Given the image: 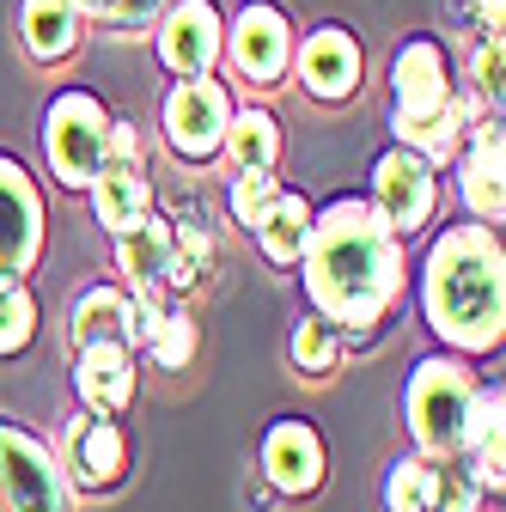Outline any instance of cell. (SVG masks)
<instances>
[{
    "mask_svg": "<svg viewBox=\"0 0 506 512\" xmlns=\"http://www.w3.org/2000/svg\"><path fill=\"white\" fill-rule=\"evenodd\" d=\"M86 196H92V214H98V226H104V232H122L135 214H147V208H153L141 165H98V177L86 183Z\"/></svg>",
    "mask_w": 506,
    "mask_h": 512,
    "instance_id": "20",
    "label": "cell"
},
{
    "mask_svg": "<svg viewBox=\"0 0 506 512\" xmlns=\"http://www.w3.org/2000/svg\"><path fill=\"white\" fill-rule=\"evenodd\" d=\"M293 61H299V86L318 104H348L360 92V74H366L360 37L348 25H318L305 43H293Z\"/></svg>",
    "mask_w": 506,
    "mask_h": 512,
    "instance_id": "11",
    "label": "cell"
},
{
    "mask_svg": "<svg viewBox=\"0 0 506 512\" xmlns=\"http://www.w3.org/2000/svg\"><path fill=\"white\" fill-rule=\"evenodd\" d=\"M104 128H110V116L92 92H55V104L43 110V159L61 189H86L98 177Z\"/></svg>",
    "mask_w": 506,
    "mask_h": 512,
    "instance_id": "5",
    "label": "cell"
},
{
    "mask_svg": "<svg viewBox=\"0 0 506 512\" xmlns=\"http://www.w3.org/2000/svg\"><path fill=\"white\" fill-rule=\"evenodd\" d=\"M305 232H311V202L293 196V189H281V196L269 202V214L257 220V244H263V256H269L275 269H293L299 263Z\"/></svg>",
    "mask_w": 506,
    "mask_h": 512,
    "instance_id": "22",
    "label": "cell"
},
{
    "mask_svg": "<svg viewBox=\"0 0 506 512\" xmlns=\"http://www.w3.org/2000/svg\"><path fill=\"white\" fill-rule=\"evenodd\" d=\"M299 281L318 317L336 330H378L403 299V238L378 220L366 196H336L311 208V232L299 244Z\"/></svg>",
    "mask_w": 506,
    "mask_h": 512,
    "instance_id": "1",
    "label": "cell"
},
{
    "mask_svg": "<svg viewBox=\"0 0 506 512\" xmlns=\"http://www.w3.org/2000/svg\"><path fill=\"white\" fill-rule=\"evenodd\" d=\"M452 104V68L433 37H409L391 55V122H415Z\"/></svg>",
    "mask_w": 506,
    "mask_h": 512,
    "instance_id": "15",
    "label": "cell"
},
{
    "mask_svg": "<svg viewBox=\"0 0 506 512\" xmlns=\"http://www.w3.org/2000/svg\"><path fill=\"white\" fill-rule=\"evenodd\" d=\"M476 372H470V354H427L415 360L409 372V391H403V415H409V433H415V452L446 464L464 452V415H470V397H476Z\"/></svg>",
    "mask_w": 506,
    "mask_h": 512,
    "instance_id": "3",
    "label": "cell"
},
{
    "mask_svg": "<svg viewBox=\"0 0 506 512\" xmlns=\"http://www.w3.org/2000/svg\"><path fill=\"white\" fill-rule=\"evenodd\" d=\"M104 165H141V128L135 122H116L104 128Z\"/></svg>",
    "mask_w": 506,
    "mask_h": 512,
    "instance_id": "30",
    "label": "cell"
},
{
    "mask_svg": "<svg viewBox=\"0 0 506 512\" xmlns=\"http://www.w3.org/2000/svg\"><path fill=\"white\" fill-rule=\"evenodd\" d=\"M159 7H171V0H116V13H110V19H116L122 31H141Z\"/></svg>",
    "mask_w": 506,
    "mask_h": 512,
    "instance_id": "31",
    "label": "cell"
},
{
    "mask_svg": "<svg viewBox=\"0 0 506 512\" xmlns=\"http://www.w3.org/2000/svg\"><path fill=\"white\" fill-rule=\"evenodd\" d=\"M275 196H281V177H275V171H238L232 189H226V208H232V220H238L244 232H257V220L269 214Z\"/></svg>",
    "mask_w": 506,
    "mask_h": 512,
    "instance_id": "27",
    "label": "cell"
},
{
    "mask_svg": "<svg viewBox=\"0 0 506 512\" xmlns=\"http://www.w3.org/2000/svg\"><path fill=\"white\" fill-rule=\"evenodd\" d=\"M482 482L470 476V464H458V458H446L439 464V482H433V506L427 512H482Z\"/></svg>",
    "mask_w": 506,
    "mask_h": 512,
    "instance_id": "28",
    "label": "cell"
},
{
    "mask_svg": "<svg viewBox=\"0 0 506 512\" xmlns=\"http://www.w3.org/2000/svg\"><path fill=\"white\" fill-rule=\"evenodd\" d=\"M74 391H80V409H92V415H129L135 391H141L135 348L129 342H86L74 354Z\"/></svg>",
    "mask_w": 506,
    "mask_h": 512,
    "instance_id": "16",
    "label": "cell"
},
{
    "mask_svg": "<svg viewBox=\"0 0 506 512\" xmlns=\"http://www.w3.org/2000/svg\"><path fill=\"white\" fill-rule=\"evenodd\" d=\"M19 37H25V55L55 68V61H68L80 49V13L68 0H25L19 13Z\"/></svg>",
    "mask_w": 506,
    "mask_h": 512,
    "instance_id": "19",
    "label": "cell"
},
{
    "mask_svg": "<svg viewBox=\"0 0 506 512\" xmlns=\"http://www.w3.org/2000/svg\"><path fill=\"white\" fill-rule=\"evenodd\" d=\"M37 342V293L25 275L0 269V360H13Z\"/></svg>",
    "mask_w": 506,
    "mask_h": 512,
    "instance_id": "24",
    "label": "cell"
},
{
    "mask_svg": "<svg viewBox=\"0 0 506 512\" xmlns=\"http://www.w3.org/2000/svg\"><path fill=\"white\" fill-rule=\"evenodd\" d=\"M220 37H226V19H220L214 0H171L165 19H159V61H165L177 80L214 74Z\"/></svg>",
    "mask_w": 506,
    "mask_h": 512,
    "instance_id": "14",
    "label": "cell"
},
{
    "mask_svg": "<svg viewBox=\"0 0 506 512\" xmlns=\"http://www.w3.org/2000/svg\"><path fill=\"white\" fill-rule=\"evenodd\" d=\"M366 202L378 208V220H385L397 238H409V232L433 226V214H439V177H433V165L421 153L391 147L372 165V196Z\"/></svg>",
    "mask_w": 506,
    "mask_h": 512,
    "instance_id": "9",
    "label": "cell"
},
{
    "mask_svg": "<svg viewBox=\"0 0 506 512\" xmlns=\"http://www.w3.org/2000/svg\"><path fill=\"white\" fill-rule=\"evenodd\" d=\"M257 464H263V482L275 494H318L324 476H330V452H324V433L311 427L305 415H281L263 427V445H257Z\"/></svg>",
    "mask_w": 506,
    "mask_h": 512,
    "instance_id": "10",
    "label": "cell"
},
{
    "mask_svg": "<svg viewBox=\"0 0 506 512\" xmlns=\"http://www.w3.org/2000/svg\"><path fill=\"white\" fill-rule=\"evenodd\" d=\"M226 122H232V92L214 74H189L165 92V147L183 165H208L220 159L226 141Z\"/></svg>",
    "mask_w": 506,
    "mask_h": 512,
    "instance_id": "6",
    "label": "cell"
},
{
    "mask_svg": "<svg viewBox=\"0 0 506 512\" xmlns=\"http://www.w3.org/2000/svg\"><path fill=\"white\" fill-rule=\"evenodd\" d=\"M433 482H439V464L433 458H397L385 470V506L391 512H427L433 506Z\"/></svg>",
    "mask_w": 506,
    "mask_h": 512,
    "instance_id": "25",
    "label": "cell"
},
{
    "mask_svg": "<svg viewBox=\"0 0 506 512\" xmlns=\"http://www.w3.org/2000/svg\"><path fill=\"white\" fill-rule=\"evenodd\" d=\"M116 238V269L129 275V287L135 293H159L165 287V269H171V250H177V226L165 220V214H135L122 232H110Z\"/></svg>",
    "mask_w": 506,
    "mask_h": 512,
    "instance_id": "17",
    "label": "cell"
},
{
    "mask_svg": "<svg viewBox=\"0 0 506 512\" xmlns=\"http://www.w3.org/2000/svg\"><path fill=\"white\" fill-rule=\"evenodd\" d=\"M421 311L452 354H494L506 342V250L488 220L446 226L427 244Z\"/></svg>",
    "mask_w": 506,
    "mask_h": 512,
    "instance_id": "2",
    "label": "cell"
},
{
    "mask_svg": "<svg viewBox=\"0 0 506 512\" xmlns=\"http://www.w3.org/2000/svg\"><path fill=\"white\" fill-rule=\"evenodd\" d=\"M214 269V238L202 226H177V250H171V269H165V287L171 293H196Z\"/></svg>",
    "mask_w": 506,
    "mask_h": 512,
    "instance_id": "26",
    "label": "cell"
},
{
    "mask_svg": "<svg viewBox=\"0 0 506 512\" xmlns=\"http://www.w3.org/2000/svg\"><path fill=\"white\" fill-rule=\"evenodd\" d=\"M476 25H482L488 37H500V0H476Z\"/></svg>",
    "mask_w": 506,
    "mask_h": 512,
    "instance_id": "32",
    "label": "cell"
},
{
    "mask_svg": "<svg viewBox=\"0 0 506 512\" xmlns=\"http://www.w3.org/2000/svg\"><path fill=\"white\" fill-rule=\"evenodd\" d=\"M458 196H464L470 220H494L500 226V214H506V135H500V116H476L464 128Z\"/></svg>",
    "mask_w": 506,
    "mask_h": 512,
    "instance_id": "12",
    "label": "cell"
},
{
    "mask_svg": "<svg viewBox=\"0 0 506 512\" xmlns=\"http://www.w3.org/2000/svg\"><path fill=\"white\" fill-rule=\"evenodd\" d=\"M0 500L7 512H74V482L55 445L13 415H0Z\"/></svg>",
    "mask_w": 506,
    "mask_h": 512,
    "instance_id": "4",
    "label": "cell"
},
{
    "mask_svg": "<svg viewBox=\"0 0 506 512\" xmlns=\"http://www.w3.org/2000/svg\"><path fill=\"white\" fill-rule=\"evenodd\" d=\"M43 256V196L19 159L0 153V269L31 275Z\"/></svg>",
    "mask_w": 506,
    "mask_h": 512,
    "instance_id": "13",
    "label": "cell"
},
{
    "mask_svg": "<svg viewBox=\"0 0 506 512\" xmlns=\"http://www.w3.org/2000/svg\"><path fill=\"white\" fill-rule=\"evenodd\" d=\"M287 354H293V372L299 378H330L342 366V330L330 324V317L305 311L299 324H293V336H287Z\"/></svg>",
    "mask_w": 506,
    "mask_h": 512,
    "instance_id": "23",
    "label": "cell"
},
{
    "mask_svg": "<svg viewBox=\"0 0 506 512\" xmlns=\"http://www.w3.org/2000/svg\"><path fill=\"white\" fill-rule=\"evenodd\" d=\"M470 86L482 98H500V37H482L476 55H470Z\"/></svg>",
    "mask_w": 506,
    "mask_h": 512,
    "instance_id": "29",
    "label": "cell"
},
{
    "mask_svg": "<svg viewBox=\"0 0 506 512\" xmlns=\"http://www.w3.org/2000/svg\"><path fill=\"white\" fill-rule=\"evenodd\" d=\"M129 324H135V287H116V281H98L74 299V348L86 342H129Z\"/></svg>",
    "mask_w": 506,
    "mask_h": 512,
    "instance_id": "18",
    "label": "cell"
},
{
    "mask_svg": "<svg viewBox=\"0 0 506 512\" xmlns=\"http://www.w3.org/2000/svg\"><path fill=\"white\" fill-rule=\"evenodd\" d=\"M220 55L232 61V74L244 86H281L293 68V25L275 0H244L238 19L220 37Z\"/></svg>",
    "mask_w": 506,
    "mask_h": 512,
    "instance_id": "7",
    "label": "cell"
},
{
    "mask_svg": "<svg viewBox=\"0 0 506 512\" xmlns=\"http://www.w3.org/2000/svg\"><path fill=\"white\" fill-rule=\"evenodd\" d=\"M61 470H68V482L80 494H116L122 482H129V433L116 427V415H68L61 421Z\"/></svg>",
    "mask_w": 506,
    "mask_h": 512,
    "instance_id": "8",
    "label": "cell"
},
{
    "mask_svg": "<svg viewBox=\"0 0 506 512\" xmlns=\"http://www.w3.org/2000/svg\"><path fill=\"white\" fill-rule=\"evenodd\" d=\"M220 153H226L238 171H275V165H281V122H275L263 104H250V110H232Z\"/></svg>",
    "mask_w": 506,
    "mask_h": 512,
    "instance_id": "21",
    "label": "cell"
},
{
    "mask_svg": "<svg viewBox=\"0 0 506 512\" xmlns=\"http://www.w3.org/2000/svg\"><path fill=\"white\" fill-rule=\"evenodd\" d=\"M68 7H74L80 19H110V13H116V0H68Z\"/></svg>",
    "mask_w": 506,
    "mask_h": 512,
    "instance_id": "33",
    "label": "cell"
}]
</instances>
